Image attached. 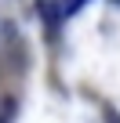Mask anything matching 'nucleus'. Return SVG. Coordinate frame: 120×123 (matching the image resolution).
<instances>
[{"mask_svg":"<svg viewBox=\"0 0 120 123\" xmlns=\"http://www.w3.org/2000/svg\"><path fill=\"white\" fill-rule=\"evenodd\" d=\"M15 112H18L15 98H0V123H15Z\"/></svg>","mask_w":120,"mask_h":123,"instance_id":"f257e3e1","label":"nucleus"},{"mask_svg":"<svg viewBox=\"0 0 120 123\" xmlns=\"http://www.w3.org/2000/svg\"><path fill=\"white\" fill-rule=\"evenodd\" d=\"M80 4H87V0H66V4H62V15H73Z\"/></svg>","mask_w":120,"mask_h":123,"instance_id":"f03ea898","label":"nucleus"}]
</instances>
